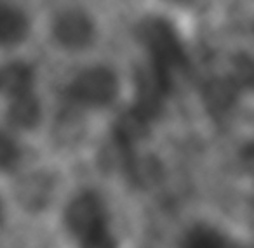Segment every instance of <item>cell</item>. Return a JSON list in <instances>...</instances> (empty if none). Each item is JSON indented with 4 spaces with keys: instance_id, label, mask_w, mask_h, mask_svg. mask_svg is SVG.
Masks as SVG:
<instances>
[{
    "instance_id": "6da1fadb",
    "label": "cell",
    "mask_w": 254,
    "mask_h": 248,
    "mask_svg": "<svg viewBox=\"0 0 254 248\" xmlns=\"http://www.w3.org/2000/svg\"><path fill=\"white\" fill-rule=\"evenodd\" d=\"M63 224L80 245L108 247L113 243L110 206L98 189L87 188L71 196L63 210Z\"/></svg>"
},
{
    "instance_id": "7a4b0ae2",
    "label": "cell",
    "mask_w": 254,
    "mask_h": 248,
    "mask_svg": "<svg viewBox=\"0 0 254 248\" xmlns=\"http://www.w3.org/2000/svg\"><path fill=\"white\" fill-rule=\"evenodd\" d=\"M138 42L148 54V63L173 82L174 73L188 63L187 50L178 30L160 16L143 19L136 30Z\"/></svg>"
},
{
    "instance_id": "3957f363",
    "label": "cell",
    "mask_w": 254,
    "mask_h": 248,
    "mask_svg": "<svg viewBox=\"0 0 254 248\" xmlns=\"http://www.w3.org/2000/svg\"><path fill=\"white\" fill-rule=\"evenodd\" d=\"M120 96V77L108 64H89L78 70L63 87L64 102L82 109H105Z\"/></svg>"
},
{
    "instance_id": "277c9868",
    "label": "cell",
    "mask_w": 254,
    "mask_h": 248,
    "mask_svg": "<svg viewBox=\"0 0 254 248\" xmlns=\"http://www.w3.org/2000/svg\"><path fill=\"white\" fill-rule=\"evenodd\" d=\"M51 37L58 49L66 52H84L98 39V25L85 9L70 5L54 14L51 21Z\"/></svg>"
},
{
    "instance_id": "5b68a950",
    "label": "cell",
    "mask_w": 254,
    "mask_h": 248,
    "mask_svg": "<svg viewBox=\"0 0 254 248\" xmlns=\"http://www.w3.org/2000/svg\"><path fill=\"white\" fill-rule=\"evenodd\" d=\"M58 175L53 170L37 168L18 177L12 188V196L23 212L39 215L53 206L58 195Z\"/></svg>"
},
{
    "instance_id": "8992f818",
    "label": "cell",
    "mask_w": 254,
    "mask_h": 248,
    "mask_svg": "<svg viewBox=\"0 0 254 248\" xmlns=\"http://www.w3.org/2000/svg\"><path fill=\"white\" fill-rule=\"evenodd\" d=\"M44 108L37 92H28L19 98L5 101L4 120L7 127L16 132H35L42 123Z\"/></svg>"
},
{
    "instance_id": "52a82bcc",
    "label": "cell",
    "mask_w": 254,
    "mask_h": 248,
    "mask_svg": "<svg viewBox=\"0 0 254 248\" xmlns=\"http://www.w3.org/2000/svg\"><path fill=\"white\" fill-rule=\"evenodd\" d=\"M32 32L30 16L21 5L0 0V50L23 46Z\"/></svg>"
},
{
    "instance_id": "ba28073f",
    "label": "cell",
    "mask_w": 254,
    "mask_h": 248,
    "mask_svg": "<svg viewBox=\"0 0 254 248\" xmlns=\"http://www.w3.org/2000/svg\"><path fill=\"white\" fill-rule=\"evenodd\" d=\"M85 109L78 108L70 102H64L58 109L53 120V141L60 148H73L80 144L87 132V122H85Z\"/></svg>"
},
{
    "instance_id": "9c48e42d",
    "label": "cell",
    "mask_w": 254,
    "mask_h": 248,
    "mask_svg": "<svg viewBox=\"0 0 254 248\" xmlns=\"http://www.w3.org/2000/svg\"><path fill=\"white\" fill-rule=\"evenodd\" d=\"M37 87L35 66L28 61L14 59L0 64V98L12 99L33 92Z\"/></svg>"
},
{
    "instance_id": "30bf717a",
    "label": "cell",
    "mask_w": 254,
    "mask_h": 248,
    "mask_svg": "<svg viewBox=\"0 0 254 248\" xmlns=\"http://www.w3.org/2000/svg\"><path fill=\"white\" fill-rule=\"evenodd\" d=\"M239 85L233 78H214L207 82L204 87V102L207 109L214 115H221L235 101V94Z\"/></svg>"
},
{
    "instance_id": "8fae6325",
    "label": "cell",
    "mask_w": 254,
    "mask_h": 248,
    "mask_svg": "<svg viewBox=\"0 0 254 248\" xmlns=\"http://www.w3.org/2000/svg\"><path fill=\"white\" fill-rule=\"evenodd\" d=\"M23 151L19 141L12 136L11 129H0V174H11L21 165Z\"/></svg>"
},
{
    "instance_id": "7c38bea8",
    "label": "cell",
    "mask_w": 254,
    "mask_h": 248,
    "mask_svg": "<svg viewBox=\"0 0 254 248\" xmlns=\"http://www.w3.org/2000/svg\"><path fill=\"white\" fill-rule=\"evenodd\" d=\"M190 245H221L223 238L211 227H193L188 234Z\"/></svg>"
},
{
    "instance_id": "4fadbf2b",
    "label": "cell",
    "mask_w": 254,
    "mask_h": 248,
    "mask_svg": "<svg viewBox=\"0 0 254 248\" xmlns=\"http://www.w3.org/2000/svg\"><path fill=\"white\" fill-rule=\"evenodd\" d=\"M4 224H5V205H4V199H2V196H0V231H2Z\"/></svg>"
},
{
    "instance_id": "5bb4252c",
    "label": "cell",
    "mask_w": 254,
    "mask_h": 248,
    "mask_svg": "<svg viewBox=\"0 0 254 248\" xmlns=\"http://www.w3.org/2000/svg\"><path fill=\"white\" fill-rule=\"evenodd\" d=\"M164 2H171V4H183L187 0H164Z\"/></svg>"
}]
</instances>
